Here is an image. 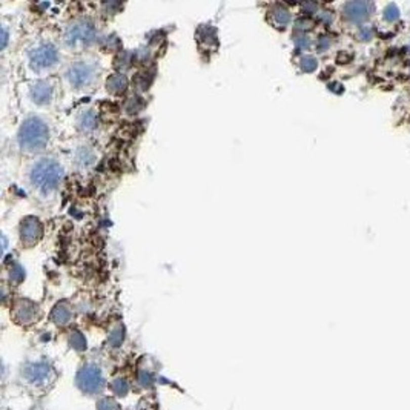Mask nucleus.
Wrapping results in <instances>:
<instances>
[{"mask_svg":"<svg viewBox=\"0 0 410 410\" xmlns=\"http://www.w3.org/2000/svg\"><path fill=\"white\" fill-rule=\"evenodd\" d=\"M372 37H374V29L371 26H362L358 31V38L362 42H369V40H372Z\"/></svg>","mask_w":410,"mask_h":410,"instance_id":"26","label":"nucleus"},{"mask_svg":"<svg viewBox=\"0 0 410 410\" xmlns=\"http://www.w3.org/2000/svg\"><path fill=\"white\" fill-rule=\"evenodd\" d=\"M294 42H295V47H297L300 51H307V50L310 48V38H309L306 34H298V35L294 38Z\"/></svg>","mask_w":410,"mask_h":410,"instance_id":"23","label":"nucleus"},{"mask_svg":"<svg viewBox=\"0 0 410 410\" xmlns=\"http://www.w3.org/2000/svg\"><path fill=\"white\" fill-rule=\"evenodd\" d=\"M384 19H386L387 22H395V20H398V19H399V10H398V7L393 5V4L387 5L386 10H384Z\"/></svg>","mask_w":410,"mask_h":410,"instance_id":"24","label":"nucleus"},{"mask_svg":"<svg viewBox=\"0 0 410 410\" xmlns=\"http://www.w3.org/2000/svg\"><path fill=\"white\" fill-rule=\"evenodd\" d=\"M97 40L96 25L89 20L78 19L66 26L63 34L65 47L72 51H83Z\"/></svg>","mask_w":410,"mask_h":410,"instance_id":"3","label":"nucleus"},{"mask_svg":"<svg viewBox=\"0 0 410 410\" xmlns=\"http://www.w3.org/2000/svg\"><path fill=\"white\" fill-rule=\"evenodd\" d=\"M374 11V5L371 2H347L343 7L344 17L352 23H361L367 20Z\"/></svg>","mask_w":410,"mask_h":410,"instance_id":"9","label":"nucleus"},{"mask_svg":"<svg viewBox=\"0 0 410 410\" xmlns=\"http://www.w3.org/2000/svg\"><path fill=\"white\" fill-rule=\"evenodd\" d=\"M99 410H118V405L115 404L114 399L111 398H103L99 404H97Z\"/></svg>","mask_w":410,"mask_h":410,"instance_id":"25","label":"nucleus"},{"mask_svg":"<svg viewBox=\"0 0 410 410\" xmlns=\"http://www.w3.org/2000/svg\"><path fill=\"white\" fill-rule=\"evenodd\" d=\"M50 126L40 117H28L19 129L17 143L22 152L25 154H37L42 152L50 143Z\"/></svg>","mask_w":410,"mask_h":410,"instance_id":"2","label":"nucleus"},{"mask_svg":"<svg viewBox=\"0 0 410 410\" xmlns=\"http://www.w3.org/2000/svg\"><path fill=\"white\" fill-rule=\"evenodd\" d=\"M77 386L86 393H99L105 386L102 371L97 366H93V364L81 367L77 374Z\"/></svg>","mask_w":410,"mask_h":410,"instance_id":"6","label":"nucleus"},{"mask_svg":"<svg viewBox=\"0 0 410 410\" xmlns=\"http://www.w3.org/2000/svg\"><path fill=\"white\" fill-rule=\"evenodd\" d=\"M19 234H20V241H22L23 248H32L40 241V238L43 235V226H42L38 218L26 217L20 223Z\"/></svg>","mask_w":410,"mask_h":410,"instance_id":"7","label":"nucleus"},{"mask_svg":"<svg viewBox=\"0 0 410 410\" xmlns=\"http://www.w3.org/2000/svg\"><path fill=\"white\" fill-rule=\"evenodd\" d=\"M59 62H60L59 50L51 42L37 43L28 54V63L31 69L38 74L51 72L59 66Z\"/></svg>","mask_w":410,"mask_h":410,"instance_id":"4","label":"nucleus"},{"mask_svg":"<svg viewBox=\"0 0 410 410\" xmlns=\"http://www.w3.org/2000/svg\"><path fill=\"white\" fill-rule=\"evenodd\" d=\"M316 5L315 4H304L303 5V11L304 13H309V14H312V13H316Z\"/></svg>","mask_w":410,"mask_h":410,"instance_id":"31","label":"nucleus"},{"mask_svg":"<svg viewBox=\"0 0 410 410\" xmlns=\"http://www.w3.org/2000/svg\"><path fill=\"white\" fill-rule=\"evenodd\" d=\"M77 125H78V128H80L83 132H91V131H94V129L99 126V117H97L96 111H93V109H86V111H83V112L78 115Z\"/></svg>","mask_w":410,"mask_h":410,"instance_id":"16","label":"nucleus"},{"mask_svg":"<svg viewBox=\"0 0 410 410\" xmlns=\"http://www.w3.org/2000/svg\"><path fill=\"white\" fill-rule=\"evenodd\" d=\"M106 89L108 93L114 94V96H118V94H123L125 91L128 89V78L123 72H115L112 75H109L108 81H106Z\"/></svg>","mask_w":410,"mask_h":410,"instance_id":"15","label":"nucleus"},{"mask_svg":"<svg viewBox=\"0 0 410 410\" xmlns=\"http://www.w3.org/2000/svg\"><path fill=\"white\" fill-rule=\"evenodd\" d=\"M38 316V307L29 300H19L14 304V318L20 324H31Z\"/></svg>","mask_w":410,"mask_h":410,"instance_id":"10","label":"nucleus"},{"mask_svg":"<svg viewBox=\"0 0 410 410\" xmlns=\"http://www.w3.org/2000/svg\"><path fill=\"white\" fill-rule=\"evenodd\" d=\"M318 68V62L313 56H303L300 59V69L303 72H313Z\"/></svg>","mask_w":410,"mask_h":410,"instance_id":"18","label":"nucleus"},{"mask_svg":"<svg viewBox=\"0 0 410 410\" xmlns=\"http://www.w3.org/2000/svg\"><path fill=\"white\" fill-rule=\"evenodd\" d=\"M99 77V68L94 62H88V60H80L72 65L65 72V78L68 85L72 89L83 91L93 86L97 81Z\"/></svg>","mask_w":410,"mask_h":410,"instance_id":"5","label":"nucleus"},{"mask_svg":"<svg viewBox=\"0 0 410 410\" xmlns=\"http://www.w3.org/2000/svg\"><path fill=\"white\" fill-rule=\"evenodd\" d=\"M123 338H125V332H123V327L121 326H117L111 335H109V344L114 346V347H118L121 343H123Z\"/></svg>","mask_w":410,"mask_h":410,"instance_id":"22","label":"nucleus"},{"mask_svg":"<svg viewBox=\"0 0 410 410\" xmlns=\"http://www.w3.org/2000/svg\"><path fill=\"white\" fill-rule=\"evenodd\" d=\"M111 389H112L114 395H117V396H125V395L129 392V386H128V383H126L125 380H121V378L115 380V381L111 384Z\"/></svg>","mask_w":410,"mask_h":410,"instance_id":"21","label":"nucleus"},{"mask_svg":"<svg viewBox=\"0 0 410 410\" xmlns=\"http://www.w3.org/2000/svg\"><path fill=\"white\" fill-rule=\"evenodd\" d=\"M139 383H140L143 387L151 386V384H152V375L148 374V372H140V375H139Z\"/></svg>","mask_w":410,"mask_h":410,"instance_id":"28","label":"nucleus"},{"mask_svg":"<svg viewBox=\"0 0 410 410\" xmlns=\"http://www.w3.org/2000/svg\"><path fill=\"white\" fill-rule=\"evenodd\" d=\"M72 318V310L68 303H59L51 312V320L57 326H66Z\"/></svg>","mask_w":410,"mask_h":410,"instance_id":"13","label":"nucleus"},{"mask_svg":"<svg viewBox=\"0 0 410 410\" xmlns=\"http://www.w3.org/2000/svg\"><path fill=\"white\" fill-rule=\"evenodd\" d=\"M332 19H334V16H332V13H329V11H323V13L320 14V20H321L324 25H329V23L332 22Z\"/></svg>","mask_w":410,"mask_h":410,"instance_id":"30","label":"nucleus"},{"mask_svg":"<svg viewBox=\"0 0 410 410\" xmlns=\"http://www.w3.org/2000/svg\"><path fill=\"white\" fill-rule=\"evenodd\" d=\"M10 280L14 284H20L25 280V269L20 264H13L10 269Z\"/></svg>","mask_w":410,"mask_h":410,"instance_id":"19","label":"nucleus"},{"mask_svg":"<svg viewBox=\"0 0 410 410\" xmlns=\"http://www.w3.org/2000/svg\"><path fill=\"white\" fill-rule=\"evenodd\" d=\"M269 20L272 22V25L275 28H286L291 23V13L288 8L277 5L275 8H272L269 11Z\"/></svg>","mask_w":410,"mask_h":410,"instance_id":"12","label":"nucleus"},{"mask_svg":"<svg viewBox=\"0 0 410 410\" xmlns=\"http://www.w3.org/2000/svg\"><path fill=\"white\" fill-rule=\"evenodd\" d=\"M96 151L91 146H78L74 152V161L81 168H89L96 163Z\"/></svg>","mask_w":410,"mask_h":410,"instance_id":"14","label":"nucleus"},{"mask_svg":"<svg viewBox=\"0 0 410 410\" xmlns=\"http://www.w3.org/2000/svg\"><path fill=\"white\" fill-rule=\"evenodd\" d=\"M65 177L62 163L56 158L45 157L32 163L28 172L29 185L42 194H51L59 189Z\"/></svg>","mask_w":410,"mask_h":410,"instance_id":"1","label":"nucleus"},{"mask_svg":"<svg viewBox=\"0 0 410 410\" xmlns=\"http://www.w3.org/2000/svg\"><path fill=\"white\" fill-rule=\"evenodd\" d=\"M197 40L200 42V45H203V42L206 43V48H211V43L217 45V34L215 29L212 26H200V29L197 31Z\"/></svg>","mask_w":410,"mask_h":410,"instance_id":"17","label":"nucleus"},{"mask_svg":"<svg viewBox=\"0 0 410 410\" xmlns=\"http://www.w3.org/2000/svg\"><path fill=\"white\" fill-rule=\"evenodd\" d=\"M331 48V40L327 37H323L320 38V42H318V51L320 53H324Z\"/></svg>","mask_w":410,"mask_h":410,"instance_id":"29","label":"nucleus"},{"mask_svg":"<svg viewBox=\"0 0 410 410\" xmlns=\"http://www.w3.org/2000/svg\"><path fill=\"white\" fill-rule=\"evenodd\" d=\"M23 375L34 384H45L51 380L53 369L45 362H32L25 367Z\"/></svg>","mask_w":410,"mask_h":410,"instance_id":"11","label":"nucleus"},{"mask_svg":"<svg viewBox=\"0 0 410 410\" xmlns=\"http://www.w3.org/2000/svg\"><path fill=\"white\" fill-rule=\"evenodd\" d=\"M29 100L37 106H47L56 96V86L48 80H38L29 88Z\"/></svg>","mask_w":410,"mask_h":410,"instance_id":"8","label":"nucleus"},{"mask_svg":"<svg viewBox=\"0 0 410 410\" xmlns=\"http://www.w3.org/2000/svg\"><path fill=\"white\" fill-rule=\"evenodd\" d=\"M313 25H312V22L309 20V19H298L297 22H295V28L298 29V31H306V29H310Z\"/></svg>","mask_w":410,"mask_h":410,"instance_id":"27","label":"nucleus"},{"mask_svg":"<svg viewBox=\"0 0 410 410\" xmlns=\"http://www.w3.org/2000/svg\"><path fill=\"white\" fill-rule=\"evenodd\" d=\"M69 344L75 349V350H85L86 349V340L80 332H72L69 335Z\"/></svg>","mask_w":410,"mask_h":410,"instance_id":"20","label":"nucleus"}]
</instances>
